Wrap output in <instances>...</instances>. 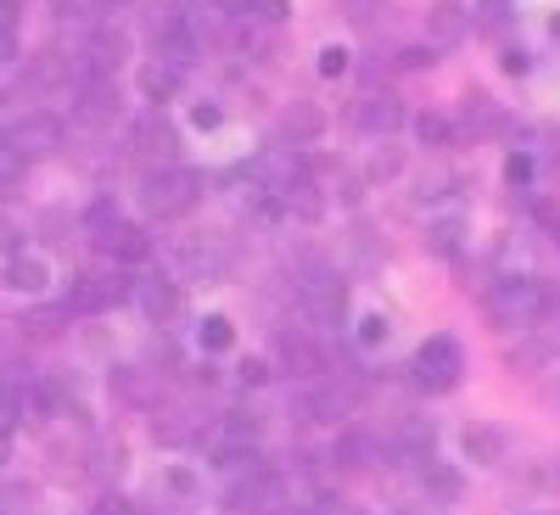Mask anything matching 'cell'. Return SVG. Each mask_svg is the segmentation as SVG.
<instances>
[{"mask_svg": "<svg viewBox=\"0 0 560 515\" xmlns=\"http://www.w3.org/2000/svg\"><path fill=\"white\" fill-rule=\"evenodd\" d=\"M197 202H202V174H197V168L168 163V168H158V174L147 179V213H152V219H185Z\"/></svg>", "mask_w": 560, "mask_h": 515, "instance_id": "obj_2", "label": "cell"}, {"mask_svg": "<svg viewBox=\"0 0 560 515\" xmlns=\"http://www.w3.org/2000/svg\"><path fill=\"white\" fill-rule=\"evenodd\" d=\"M465 376V353L454 337H427L415 348V387H427V393H454Z\"/></svg>", "mask_w": 560, "mask_h": 515, "instance_id": "obj_3", "label": "cell"}, {"mask_svg": "<svg viewBox=\"0 0 560 515\" xmlns=\"http://www.w3.org/2000/svg\"><path fill=\"white\" fill-rule=\"evenodd\" d=\"M459 129L471 134V140H493V134L504 129L499 102H493V96H482V90H471V96H465V107H459Z\"/></svg>", "mask_w": 560, "mask_h": 515, "instance_id": "obj_17", "label": "cell"}, {"mask_svg": "<svg viewBox=\"0 0 560 515\" xmlns=\"http://www.w3.org/2000/svg\"><path fill=\"white\" fill-rule=\"evenodd\" d=\"M404 174V157L387 147V152H370V163H364V179H398Z\"/></svg>", "mask_w": 560, "mask_h": 515, "instance_id": "obj_34", "label": "cell"}, {"mask_svg": "<svg viewBox=\"0 0 560 515\" xmlns=\"http://www.w3.org/2000/svg\"><path fill=\"white\" fill-rule=\"evenodd\" d=\"M280 129H287V140H292V147H314V140H319V129H325V118H319L314 107H292L287 118H280Z\"/></svg>", "mask_w": 560, "mask_h": 515, "instance_id": "obj_25", "label": "cell"}, {"mask_svg": "<svg viewBox=\"0 0 560 515\" xmlns=\"http://www.w3.org/2000/svg\"><path fill=\"white\" fill-rule=\"evenodd\" d=\"M113 393L129 398V403H147V376H140V370H129V364H118V370H113Z\"/></svg>", "mask_w": 560, "mask_h": 515, "instance_id": "obj_31", "label": "cell"}, {"mask_svg": "<svg viewBox=\"0 0 560 515\" xmlns=\"http://www.w3.org/2000/svg\"><path fill=\"white\" fill-rule=\"evenodd\" d=\"M280 208H287V213H298L303 224H319V219H325V191H319V185L303 174V179L292 185V191L280 197Z\"/></svg>", "mask_w": 560, "mask_h": 515, "instance_id": "obj_22", "label": "cell"}, {"mask_svg": "<svg viewBox=\"0 0 560 515\" xmlns=\"http://www.w3.org/2000/svg\"><path fill=\"white\" fill-rule=\"evenodd\" d=\"M191 124H197V129H219V124H224V107H219V102H197V107H191Z\"/></svg>", "mask_w": 560, "mask_h": 515, "instance_id": "obj_41", "label": "cell"}, {"mask_svg": "<svg viewBox=\"0 0 560 515\" xmlns=\"http://www.w3.org/2000/svg\"><path fill=\"white\" fill-rule=\"evenodd\" d=\"M129 297L140 303V314H147L152 325H163V319H174V314H179V292H174V280H135Z\"/></svg>", "mask_w": 560, "mask_h": 515, "instance_id": "obj_18", "label": "cell"}, {"mask_svg": "<svg viewBox=\"0 0 560 515\" xmlns=\"http://www.w3.org/2000/svg\"><path fill=\"white\" fill-rule=\"evenodd\" d=\"M135 147L140 157H174V129L163 124V113H147L135 124Z\"/></svg>", "mask_w": 560, "mask_h": 515, "instance_id": "obj_21", "label": "cell"}, {"mask_svg": "<svg viewBox=\"0 0 560 515\" xmlns=\"http://www.w3.org/2000/svg\"><path fill=\"white\" fill-rule=\"evenodd\" d=\"M549 353H555L549 342H522V348H510V364H516V370H538Z\"/></svg>", "mask_w": 560, "mask_h": 515, "instance_id": "obj_36", "label": "cell"}, {"mask_svg": "<svg viewBox=\"0 0 560 515\" xmlns=\"http://www.w3.org/2000/svg\"><path fill=\"white\" fill-rule=\"evenodd\" d=\"M18 57V7L12 0H0V62Z\"/></svg>", "mask_w": 560, "mask_h": 515, "instance_id": "obj_32", "label": "cell"}, {"mask_svg": "<svg viewBox=\"0 0 560 515\" xmlns=\"http://www.w3.org/2000/svg\"><path fill=\"white\" fill-rule=\"evenodd\" d=\"M258 443V414H213L208 420V432H202V448L213 459H247V448Z\"/></svg>", "mask_w": 560, "mask_h": 515, "instance_id": "obj_5", "label": "cell"}, {"mask_svg": "<svg viewBox=\"0 0 560 515\" xmlns=\"http://www.w3.org/2000/svg\"><path fill=\"white\" fill-rule=\"evenodd\" d=\"M236 376H242L247 387H264V382H269V364H264V359H247V364L236 370Z\"/></svg>", "mask_w": 560, "mask_h": 515, "instance_id": "obj_43", "label": "cell"}, {"mask_svg": "<svg viewBox=\"0 0 560 515\" xmlns=\"http://www.w3.org/2000/svg\"><path fill=\"white\" fill-rule=\"evenodd\" d=\"M427 247L432 253H443V258H454L459 247H465V219H438V224H427Z\"/></svg>", "mask_w": 560, "mask_h": 515, "instance_id": "obj_26", "label": "cell"}, {"mask_svg": "<svg viewBox=\"0 0 560 515\" xmlns=\"http://www.w3.org/2000/svg\"><path fill=\"white\" fill-rule=\"evenodd\" d=\"M113 219H118V202H113V197H96V202H90V213H84L90 230H102V224H113Z\"/></svg>", "mask_w": 560, "mask_h": 515, "instance_id": "obj_39", "label": "cell"}, {"mask_svg": "<svg viewBox=\"0 0 560 515\" xmlns=\"http://www.w3.org/2000/svg\"><path fill=\"white\" fill-rule=\"evenodd\" d=\"M353 124H359L364 134H393V129L404 124V107H398L393 90H364V96L353 102Z\"/></svg>", "mask_w": 560, "mask_h": 515, "instance_id": "obj_14", "label": "cell"}, {"mask_svg": "<svg viewBox=\"0 0 560 515\" xmlns=\"http://www.w3.org/2000/svg\"><path fill=\"white\" fill-rule=\"evenodd\" d=\"M90 242H96L102 258H118V264H147L152 258V236L140 224H129V219H113L102 230H90Z\"/></svg>", "mask_w": 560, "mask_h": 515, "instance_id": "obj_6", "label": "cell"}, {"mask_svg": "<svg viewBox=\"0 0 560 515\" xmlns=\"http://www.w3.org/2000/svg\"><path fill=\"white\" fill-rule=\"evenodd\" d=\"M174 84H179V68L163 62V57L140 68V96H147V102H168V96H174Z\"/></svg>", "mask_w": 560, "mask_h": 515, "instance_id": "obj_24", "label": "cell"}, {"mask_svg": "<svg viewBox=\"0 0 560 515\" xmlns=\"http://www.w3.org/2000/svg\"><path fill=\"white\" fill-rule=\"evenodd\" d=\"M387 337H393V319L387 314H364L359 319V348H382Z\"/></svg>", "mask_w": 560, "mask_h": 515, "instance_id": "obj_33", "label": "cell"}, {"mask_svg": "<svg viewBox=\"0 0 560 515\" xmlns=\"http://www.w3.org/2000/svg\"><path fill=\"white\" fill-rule=\"evenodd\" d=\"M230 342H236V325H230L224 314H208V319L197 325V348H202V353H230Z\"/></svg>", "mask_w": 560, "mask_h": 515, "instance_id": "obj_27", "label": "cell"}, {"mask_svg": "<svg viewBox=\"0 0 560 515\" xmlns=\"http://www.w3.org/2000/svg\"><path fill=\"white\" fill-rule=\"evenodd\" d=\"M471 34V12L459 0H432L427 7V45L432 51H454V45Z\"/></svg>", "mask_w": 560, "mask_h": 515, "instance_id": "obj_12", "label": "cell"}, {"mask_svg": "<svg viewBox=\"0 0 560 515\" xmlns=\"http://www.w3.org/2000/svg\"><path fill=\"white\" fill-rule=\"evenodd\" d=\"M258 7V0H213V12H224V17H247Z\"/></svg>", "mask_w": 560, "mask_h": 515, "instance_id": "obj_46", "label": "cell"}, {"mask_svg": "<svg viewBox=\"0 0 560 515\" xmlns=\"http://www.w3.org/2000/svg\"><path fill=\"white\" fill-rule=\"evenodd\" d=\"M253 179H258V191H269L275 202L292 191V185L303 179V157L292 152V147H269L258 163H253Z\"/></svg>", "mask_w": 560, "mask_h": 515, "instance_id": "obj_11", "label": "cell"}, {"mask_svg": "<svg viewBox=\"0 0 560 515\" xmlns=\"http://www.w3.org/2000/svg\"><path fill=\"white\" fill-rule=\"evenodd\" d=\"M337 12H342L353 28H370V23L387 12V0H337Z\"/></svg>", "mask_w": 560, "mask_h": 515, "instance_id": "obj_30", "label": "cell"}, {"mask_svg": "<svg viewBox=\"0 0 560 515\" xmlns=\"http://www.w3.org/2000/svg\"><path fill=\"white\" fill-rule=\"evenodd\" d=\"M23 168H28V157L12 147V134H0V197H7L12 185L23 179Z\"/></svg>", "mask_w": 560, "mask_h": 515, "instance_id": "obj_29", "label": "cell"}, {"mask_svg": "<svg viewBox=\"0 0 560 515\" xmlns=\"http://www.w3.org/2000/svg\"><path fill=\"white\" fill-rule=\"evenodd\" d=\"M12 147H18L23 157L57 152V147H62V118H51V113H23V124H12Z\"/></svg>", "mask_w": 560, "mask_h": 515, "instance_id": "obj_13", "label": "cell"}, {"mask_svg": "<svg viewBox=\"0 0 560 515\" xmlns=\"http://www.w3.org/2000/svg\"><path fill=\"white\" fill-rule=\"evenodd\" d=\"M90 515H135V510H129V504H124L118 493H107L102 504H90Z\"/></svg>", "mask_w": 560, "mask_h": 515, "instance_id": "obj_45", "label": "cell"}, {"mask_svg": "<svg viewBox=\"0 0 560 515\" xmlns=\"http://www.w3.org/2000/svg\"><path fill=\"white\" fill-rule=\"evenodd\" d=\"M353 403H359V393H353V387L325 382V376H319L308 393H298V398H292L298 420H342V414H353Z\"/></svg>", "mask_w": 560, "mask_h": 515, "instance_id": "obj_8", "label": "cell"}, {"mask_svg": "<svg viewBox=\"0 0 560 515\" xmlns=\"http://www.w3.org/2000/svg\"><path fill=\"white\" fill-rule=\"evenodd\" d=\"M499 68H504L510 79H527V73H533V51H527V45H504Z\"/></svg>", "mask_w": 560, "mask_h": 515, "instance_id": "obj_35", "label": "cell"}, {"mask_svg": "<svg viewBox=\"0 0 560 515\" xmlns=\"http://www.w3.org/2000/svg\"><path fill=\"white\" fill-rule=\"evenodd\" d=\"M275 353H280V364H287V376H298V382H319L325 370H331L325 348L314 337H303V331H280L275 337Z\"/></svg>", "mask_w": 560, "mask_h": 515, "instance_id": "obj_9", "label": "cell"}, {"mask_svg": "<svg viewBox=\"0 0 560 515\" xmlns=\"http://www.w3.org/2000/svg\"><path fill=\"white\" fill-rule=\"evenodd\" d=\"M12 459V426H0V465Z\"/></svg>", "mask_w": 560, "mask_h": 515, "instance_id": "obj_47", "label": "cell"}, {"mask_svg": "<svg viewBox=\"0 0 560 515\" xmlns=\"http://www.w3.org/2000/svg\"><path fill=\"white\" fill-rule=\"evenodd\" d=\"M420 493H427L432 504H454L459 499V471L443 459H427V471H420Z\"/></svg>", "mask_w": 560, "mask_h": 515, "instance_id": "obj_23", "label": "cell"}, {"mask_svg": "<svg viewBox=\"0 0 560 515\" xmlns=\"http://www.w3.org/2000/svg\"><path fill=\"white\" fill-rule=\"evenodd\" d=\"M258 17H269V23H287V17H292V0H258Z\"/></svg>", "mask_w": 560, "mask_h": 515, "instance_id": "obj_44", "label": "cell"}, {"mask_svg": "<svg viewBox=\"0 0 560 515\" xmlns=\"http://www.w3.org/2000/svg\"><path fill=\"white\" fill-rule=\"evenodd\" d=\"M348 73V51H342V45H325V51H319V79H342Z\"/></svg>", "mask_w": 560, "mask_h": 515, "instance_id": "obj_37", "label": "cell"}, {"mask_svg": "<svg viewBox=\"0 0 560 515\" xmlns=\"http://www.w3.org/2000/svg\"><path fill=\"white\" fill-rule=\"evenodd\" d=\"M298 303H303V314L319 319V325H342V319H348V280L325 274V269H308V274L298 280Z\"/></svg>", "mask_w": 560, "mask_h": 515, "instance_id": "obj_4", "label": "cell"}, {"mask_svg": "<svg viewBox=\"0 0 560 515\" xmlns=\"http://www.w3.org/2000/svg\"><path fill=\"white\" fill-rule=\"evenodd\" d=\"M555 314H560V297H555Z\"/></svg>", "mask_w": 560, "mask_h": 515, "instance_id": "obj_48", "label": "cell"}, {"mask_svg": "<svg viewBox=\"0 0 560 515\" xmlns=\"http://www.w3.org/2000/svg\"><path fill=\"white\" fill-rule=\"evenodd\" d=\"M544 314H549V292L527 274H504L488 286V319L499 331H538Z\"/></svg>", "mask_w": 560, "mask_h": 515, "instance_id": "obj_1", "label": "cell"}, {"mask_svg": "<svg viewBox=\"0 0 560 515\" xmlns=\"http://www.w3.org/2000/svg\"><path fill=\"white\" fill-rule=\"evenodd\" d=\"M51 12H57V17H96L102 0H51Z\"/></svg>", "mask_w": 560, "mask_h": 515, "instance_id": "obj_38", "label": "cell"}, {"mask_svg": "<svg viewBox=\"0 0 560 515\" xmlns=\"http://www.w3.org/2000/svg\"><path fill=\"white\" fill-rule=\"evenodd\" d=\"M73 118H79V124H113V118H118V90H113L107 79H90V84H79Z\"/></svg>", "mask_w": 560, "mask_h": 515, "instance_id": "obj_16", "label": "cell"}, {"mask_svg": "<svg viewBox=\"0 0 560 515\" xmlns=\"http://www.w3.org/2000/svg\"><path fill=\"white\" fill-rule=\"evenodd\" d=\"M459 454L471 459V465H499L510 454V437L499 426H488V420H471V426L459 432Z\"/></svg>", "mask_w": 560, "mask_h": 515, "instance_id": "obj_15", "label": "cell"}, {"mask_svg": "<svg viewBox=\"0 0 560 515\" xmlns=\"http://www.w3.org/2000/svg\"><path fill=\"white\" fill-rule=\"evenodd\" d=\"M124 297H129V280H118V274L107 280V274L84 269L68 280V314H102L107 303H124Z\"/></svg>", "mask_w": 560, "mask_h": 515, "instance_id": "obj_7", "label": "cell"}, {"mask_svg": "<svg viewBox=\"0 0 560 515\" xmlns=\"http://www.w3.org/2000/svg\"><path fill=\"white\" fill-rule=\"evenodd\" d=\"M504 179H510V185H527V179H533V157H527V152H516V157L504 163Z\"/></svg>", "mask_w": 560, "mask_h": 515, "instance_id": "obj_42", "label": "cell"}, {"mask_svg": "<svg viewBox=\"0 0 560 515\" xmlns=\"http://www.w3.org/2000/svg\"><path fill=\"white\" fill-rule=\"evenodd\" d=\"M415 140H420V147H432V152H443V147H454V124L443 113H420L415 118Z\"/></svg>", "mask_w": 560, "mask_h": 515, "instance_id": "obj_28", "label": "cell"}, {"mask_svg": "<svg viewBox=\"0 0 560 515\" xmlns=\"http://www.w3.org/2000/svg\"><path fill=\"white\" fill-rule=\"evenodd\" d=\"M432 62H438L432 45H404V51H398V68H409V73H415V68H432Z\"/></svg>", "mask_w": 560, "mask_h": 515, "instance_id": "obj_40", "label": "cell"}, {"mask_svg": "<svg viewBox=\"0 0 560 515\" xmlns=\"http://www.w3.org/2000/svg\"><path fill=\"white\" fill-rule=\"evenodd\" d=\"M152 432H158V443H168V448H174V443H191V437L202 443V432H208V426H202V420H197L191 409H174V403H168V409H158V414H152Z\"/></svg>", "mask_w": 560, "mask_h": 515, "instance_id": "obj_19", "label": "cell"}, {"mask_svg": "<svg viewBox=\"0 0 560 515\" xmlns=\"http://www.w3.org/2000/svg\"><path fill=\"white\" fill-rule=\"evenodd\" d=\"M45 280H51L45 258H34V253H12V258H7V286H12V292L39 297V292H45Z\"/></svg>", "mask_w": 560, "mask_h": 515, "instance_id": "obj_20", "label": "cell"}, {"mask_svg": "<svg viewBox=\"0 0 560 515\" xmlns=\"http://www.w3.org/2000/svg\"><path fill=\"white\" fill-rule=\"evenodd\" d=\"M124 51H129V39H124L118 28L90 34V45L79 51V84H90V79H113L118 62H124Z\"/></svg>", "mask_w": 560, "mask_h": 515, "instance_id": "obj_10", "label": "cell"}]
</instances>
